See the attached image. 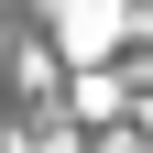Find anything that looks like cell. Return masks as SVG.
Returning a JSON list of instances; mask_svg holds the SVG:
<instances>
[{
    "label": "cell",
    "instance_id": "6da1fadb",
    "mask_svg": "<svg viewBox=\"0 0 153 153\" xmlns=\"http://www.w3.org/2000/svg\"><path fill=\"white\" fill-rule=\"evenodd\" d=\"M55 22H66V44H76V66H99V55L120 44V0H66Z\"/></svg>",
    "mask_w": 153,
    "mask_h": 153
}]
</instances>
